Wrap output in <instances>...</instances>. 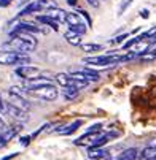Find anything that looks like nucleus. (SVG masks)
I'll list each match as a JSON object with an SVG mask.
<instances>
[{
	"label": "nucleus",
	"mask_w": 156,
	"mask_h": 160,
	"mask_svg": "<svg viewBox=\"0 0 156 160\" xmlns=\"http://www.w3.org/2000/svg\"><path fill=\"white\" fill-rule=\"evenodd\" d=\"M3 48H8V49H11L14 52H19V54H27V52H30L37 48V43H30L27 40H22V38L13 35L11 40L3 44Z\"/></svg>",
	"instance_id": "f257e3e1"
},
{
	"label": "nucleus",
	"mask_w": 156,
	"mask_h": 160,
	"mask_svg": "<svg viewBox=\"0 0 156 160\" xmlns=\"http://www.w3.org/2000/svg\"><path fill=\"white\" fill-rule=\"evenodd\" d=\"M83 63L93 65V67H108V65H115L121 63V56L115 52H108L105 56H94V57H86L83 59Z\"/></svg>",
	"instance_id": "f03ea898"
},
{
	"label": "nucleus",
	"mask_w": 156,
	"mask_h": 160,
	"mask_svg": "<svg viewBox=\"0 0 156 160\" xmlns=\"http://www.w3.org/2000/svg\"><path fill=\"white\" fill-rule=\"evenodd\" d=\"M30 57L27 54H19L14 51H0V65H27Z\"/></svg>",
	"instance_id": "7ed1b4c3"
},
{
	"label": "nucleus",
	"mask_w": 156,
	"mask_h": 160,
	"mask_svg": "<svg viewBox=\"0 0 156 160\" xmlns=\"http://www.w3.org/2000/svg\"><path fill=\"white\" fill-rule=\"evenodd\" d=\"M65 22L69 26V30L78 33V35H84L86 33V26L83 24V21L80 19V16L77 13H67L65 14Z\"/></svg>",
	"instance_id": "20e7f679"
},
{
	"label": "nucleus",
	"mask_w": 156,
	"mask_h": 160,
	"mask_svg": "<svg viewBox=\"0 0 156 160\" xmlns=\"http://www.w3.org/2000/svg\"><path fill=\"white\" fill-rule=\"evenodd\" d=\"M29 94H32L34 97H40L43 100H56L57 98V89L54 86H46V87H38V89H32V90H27Z\"/></svg>",
	"instance_id": "39448f33"
},
{
	"label": "nucleus",
	"mask_w": 156,
	"mask_h": 160,
	"mask_svg": "<svg viewBox=\"0 0 156 160\" xmlns=\"http://www.w3.org/2000/svg\"><path fill=\"white\" fill-rule=\"evenodd\" d=\"M56 81L62 86V87H77V89H83L84 86H88V82H83V81H77L73 79L70 75H67V73H57L56 75Z\"/></svg>",
	"instance_id": "423d86ee"
},
{
	"label": "nucleus",
	"mask_w": 156,
	"mask_h": 160,
	"mask_svg": "<svg viewBox=\"0 0 156 160\" xmlns=\"http://www.w3.org/2000/svg\"><path fill=\"white\" fill-rule=\"evenodd\" d=\"M16 75L19 78H24L26 81L27 79H34V78L40 76V68L32 67V65H21V67L16 68Z\"/></svg>",
	"instance_id": "0eeeda50"
},
{
	"label": "nucleus",
	"mask_w": 156,
	"mask_h": 160,
	"mask_svg": "<svg viewBox=\"0 0 156 160\" xmlns=\"http://www.w3.org/2000/svg\"><path fill=\"white\" fill-rule=\"evenodd\" d=\"M3 111H5L7 114H10L13 119L19 121V122H26V121H29V114H27L26 111H22V109H19V108H16V106H13V105H10V103L5 105Z\"/></svg>",
	"instance_id": "6e6552de"
},
{
	"label": "nucleus",
	"mask_w": 156,
	"mask_h": 160,
	"mask_svg": "<svg viewBox=\"0 0 156 160\" xmlns=\"http://www.w3.org/2000/svg\"><path fill=\"white\" fill-rule=\"evenodd\" d=\"M46 86H53V81L50 78H45V76H38L34 79H27L24 87L26 90H32V89H38V87H46Z\"/></svg>",
	"instance_id": "1a4fd4ad"
},
{
	"label": "nucleus",
	"mask_w": 156,
	"mask_h": 160,
	"mask_svg": "<svg viewBox=\"0 0 156 160\" xmlns=\"http://www.w3.org/2000/svg\"><path fill=\"white\" fill-rule=\"evenodd\" d=\"M89 158L91 160H110V152L104 148H89V152H88Z\"/></svg>",
	"instance_id": "9d476101"
},
{
	"label": "nucleus",
	"mask_w": 156,
	"mask_h": 160,
	"mask_svg": "<svg viewBox=\"0 0 156 160\" xmlns=\"http://www.w3.org/2000/svg\"><path fill=\"white\" fill-rule=\"evenodd\" d=\"M16 29L22 30V32H27V33H46V30H45L43 27L35 26V24H32V22H19Z\"/></svg>",
	"instance_id": "9b49d317"
},
{
	"label": "nucleus",
	"mask_w": 156,
	"mask_h": 160,
	"mask_svg": "<svg viewBox=\"0 0 156 160\" xmlns=\"http://www.w3.org/2000/svg\"><path fill=\"white\" fill-rule=\"evenodd\" d=\"M10 105H13V106H16V108H19V109H22V111H27L29 108H30V103L27 102V100H24L21 95H14V94H10Z\"/></svg>",
	"instance_id": "f8f14e48"
},
{
	"label": "nucleus",
	"mask_w": 156,
	"mask_h": 160,
	"mask_svg": "<svg viewBox=\"0 0 156 160\" xmlns=\"http://www.w3.org/2000/svg\"><path fill=\"white\" fill-rule=\"evenodd\" d=\"M81 125H83V121H75V122H72L69 127H65V125H59L54 132L62 133V135H72V133H73V132H77Z\"/></svg>",
	"instance_id": "ddd939ff"
},
{
	"label": "nucleus",
	"mask_w": 156,
	"mask_h": 160,
	"mask_svg": "<svg viewBox=\"0 0 156 160\" xmlns=\"http://www.w3.org/2000/svg\"><path fill=\"white\" fill-rule=\"evenodd\" d=\"M65 11H62V10H59V8H51V10H48L46 11V16L48 18H51L53 21H56L57 24L59 22H65Z\"/></svg>",
	"instance_id": "4468645a"
},
{
	"label": "nucleus",
	"mask_w": 156,
	"mask_h": 160,
	"mask_svg": "<svg viewBox=\"0 0 156 160\" xmlns=\"http://www.w3.org/2000/svg\"><path fill=\"white\" fill-rule=\"evenodd\" d=\"M83 76H84V79L88 81V82H97L99 79H100V75L97 73V72H94V70H91V68H81V70H78Z\"/></svg>",
	"instance_id": "2eb2a0df"
},
{
	"label": "nucleus",
	"mask_w": 156,
	"mask_h": 160,
	"mask_svg": "<svg viewBox=\"0 0 156 160\" xmlns=\"http://www.w3.org/2000/svg\"><path fill=\"white\" fill-rule=\"evenodd\" d=\"M64 38L67 40V43H70L72 46H80L81 44V35H78V33H75L72 30H67Z\"/></svg>",
	"instance_id": "dca6fc26"
},
{
	"label": "nucleus",
	"mask_w": 156,
	"mask_h": 160,
	"mask_svg": "<svg viewBox=\"0 0 156 160\" xmlns=\"http://www.w3.org/2000/svg\"><path fill=\"white\" fill-rule=\"evenodd\" d=\"M137 157H139V151L136 148H129L124 152H121L116 160H137Z\"/></svg>",
	"instance_id": "f3484780"
},
{
	"label": "nucleus",
	"mask_w": 156,
	"mask_h": 160,
	"mask_svg": "<svg viewBox=\"0 0 156 160\" xmlns=\"http://www.w3.org/2000/svg\"><path fill=\"white\" fill-rule=\"evenodd\" d=\"M38 11H41L38 0H32V2H29V5L19 13V16H26V14H30V13H38Z\"/></svg>",
	"instance_id": "a211bd4d"
},
{
	"label": "nucleus",
	"mask_w": 156,
	"mask_h": 160,
	"mask_svg": "<svg viewBox=\"0 0 156 160\" xmlns=\"http://www.w3.org/2000/svg\"><path fill=\"white\" fill-rule=\"evenodd\" d=\"M78 94H80V89L72 87V86L62 89V95H64V98H67V100H75V98L78 97Z\"/></svg>",
	"instance_id": "6ab92c4d"
},
{
	"label": "nucleus",
	"mask_w": 156,
	"mask_h": 160,
	"mask_svg": "<svg viewBox=\"0 0 156 160\" xmlns=\"http://www.w3.org/2000/svg\"><path fill=\"white\" fill-rule=\"evenodd\" d=\"M139 155L142 160H156V149L147 146L145 149H142V152H139Z\"/></svg>",
	"instance_id": "aec40b11"
},
{
	"label": "nucleus",
	"mask_w": 156,
	"mask_h": 160,
	"mask_svg": "<svg viewBox=\"0 0 156 160\" xmlns=\"http://www.w3.org/2000/svg\"><path fill=\"white\" fill-rule=\"evenodd\" d=\"M37 21L38 22H41V24H46V26H50L53 30H57L59 29V26H57V22L56 21H53L51 18H48L46 14H41V16H37Z\"/></svg>",
	"instance_id": "412c9836"
},
{
	"label": "nucleus",
	"mask_w": 156,
	"mask_h": 160,
	"mask_svg": "<svg viewBox=\"0 0 156 160\" xmlns=\"http://www.w3.org/2000/svg\"><path fill=\"white\" fill-rule=\"evenodd\" d=\"M80 46H81V49L84 52H96V51H102L104 49L102 44H96V43H83V44H80Z\"/></svg>",
	"instance_id": "4be33fe9"
},
{
	"label": "nucleus",
	"mask_w": 156,
	"mask_h": 160,
	"mask_svg": "<svg viewBox=\"0 0 156 160\" xmlns=\"http://www.w3.org/2000/svg\"><path fill=\"white\" fill-rule=\"evenodd\" d=\"M38 3H40V8L41 10H51V8H57L56 2L54 0H38Z\"/></svg>",
	"instance_id": "5701e85b"
},
{
	"label": "nucleus",
	"mask_w": 156,
	"mask_h": 160,
	"mask_svg": "<svg viewBox=\"0 0 156 160\" xmlns=\"http://www.w3.org/2000/svg\"><path fill=\"white\" fill-rule=\"evenodd\" d=\"M132 3V0H123L121 2V7H120V10H118V16H121L126 10H127V7Z\"/></svg>",
	"instance_id": "b1692460"
},
{
	"label": "nucleus",
	"mask_w": 156,
	"mask_h": 160,
	"mask_svg": "<svg viewBox=\"0 0 156 160\" xmlns=\"http://www.w3.org/2000/svg\"><path fill=\"white\" fill-rule=\"evenodd\" d=\"M140 59L145 60V62H151V60L156 59V56H154L153 52H143V54H140Z\"/></svg>",
	"instance_id": "393cba45"
},
{
	"label": "nucleus",
	"mask_w": 156,
	"mask_h": 160,
	"mask_svg": "<svg viewBox=\"0 0 156 160\" xmlns=\"http://www.w3.org/2000/svg\"><path fill=\"white\" fill-rule=\"evenodd\" d=\"M100 130H102V124H96V125H93L91 128H88L86 133H99Z\"/></svg>",
	"instance_id": "a878e982"
},
{
	"label": "nucleus",
	"mask_w": 156,
	"mask_h": 160,
	"mask_svg": "<svg viewBox=\"0 0 156 160\" xmlns=\"http://www.w3.org/2000/svg\"><path fill=\"white\" fill-rule=\"evenodd\" d=\"M80 14H81V16H83V18L86 19V24H88V26H91V24H93V21H91V18H89V14H88V11H84V10H81V11H80Z\"/></svg>",
	"instance_id": "bb28decb"
},
{
	"label": "nucleus",
	"mask_w": 156,
	"mask_h": 160,
	"mask_svg": "<svg viewBox=\"0 0 156 160\" xmlns=\"http://www.w3.org/2000/svg\"><path fill=\"white\" fill-rule=\"evenodd\" d=\"M145 37L147 38H154L156 37V27H151L148 32H145Z\"/></svg>",
	"instance_id": "cd10ccee"
},
{
	"label": "nucleus",
	"mask_w": 156,
	"mask_h": 160,
	"mask_svg": "<svg viewBox=\"0 0 156 160\" xmlns=\"http://www.w3.org/2000/svg\"><path fill=\"white\" fill-rule=\"evenodd\" d=\"M19 141H21L22 146H29V143H30V136H21Z\"/></svg>",
	"instance_id": "c85d7f7f"
},
{
	"label": "nucleus",
	"mask_w": 156,
	"mask_h": 160,
	"mask_svg": "<svg viewBox=\"0 0 156 160\" xmlns=\"http://www.w3.org/2000/svg\"><path fill=\"white\" fill-rule=\"evenodd\" d=\"M124 38H127V33H124V35H120V37H116V38H113L111 40V43H115V44H118V43H121Z\"/></svg>",
	"instance_id": "c756f323"
},
{
	"label": "nucleus",
	"mask_w": 156,
	"mask_h": 160,
	"mask_svg": "<svg viewBox=\"0 0 156 160\" xmlns=\"http://www.w3.org/2000/svg\"><path fill=\"white\" fill-rule=\"evenodd\" d=\"M11 2H13V0H0V7H2V8H5V7H8Z\"/></svg>",
	"instance_id": "7c9ffc66"
},
{
	"label": "nucleus",
	"mask_w": 156,
	"mask_h": 160,
	"mask_svg": "<svg viewBox=\"0 0 156 160\" xmlns=\"http://www.w3.org/2000/svg\"><path fill=\"white\" fill-rule=\"evenodd\" d=\"M88 3L91 7H94V8H97L99 7V0H88Z\"/></svg>",
	"instance_id": "2f4dec72"
},
{
	"label": "nucleus",
	"mask_w": 156,
	"mask_h": 160,
	"mask_svg": "<svg viewBox=\"0 0 156 160\" xmlns=\"http://www.w3.org/2000/svg\"><path fill=\"white\" fill-rule=\"evenodd\" d=\"M7 130V125H5V122H3V119L2 118H0V133H2V132H5Z\"/></svg>",
	"instance_id": "473e14b6"
},
{
	"label": "nucleus",
	"mask_w": 156,
	"mask_h": 160,
	"mask_svg": "<svg viewBox=\"0 0 156 160\" xmlns=\"http://www.w3.org/2000/svg\"><path fill=\"white\" fill-rule=\"evenodd\" d=\"M148 148L156 149V138H153V140H150V141H148Z\"/></svg>",
	"instance_id": "72a5a7b5"
},
{
	"label": "nucleus",
	"mask_w": 156,
	"mask_h": 160,
	"mask_svg": "<svg viewBox=\"0 0 156 160\" xmlns=\"http://www.w3.org/2000/svg\"><path fill=\"white\" fill-rule=\"evenodd\" d=\"M140 16H142L143 19H148V16H150V14H148V10H142V11H140Z\"/></svg>",
	"instance_id": "f704fd0d"
},
{
	"label": "nucleus",
	"mask_w": 156,
	"mask_h": 160,
	"mask_svg": "<svg viewBox=\"0 0 156 160\" xmlns=\"http://www.w3.org/2000/svg\"><path fill=\"white\" fill-rule=\"evenodd\" d=\"M18 154L14 152V154H11V155H7V157H3V158H0V160H11V158H14Z\"/></svg>",
	"instance_id": "c9c22d12"
},
{
	"label": "nucleus",
	"mask_w": 156,
	"mask_h": 160,
	"mask_svg": "<svg viewBox=\"0 0 156 160\" xmlns=\"http://www.w3.org/2000/svg\"><path fill=\"white\" fill-rule=\"evenodd\" d=\"M27 2H32V0H16V5H24Z\"/></svg>",
	"instance_id": "e433bc0d"
},
{
	"label": "nucleus",
	"mask_w": 156,
	"mask_h": 160,
	"mask_svg": "<svg viewBox=\"0 0 156 160\" xmlns=\"http://www.w3.org/2000/svg\"><path fill=\"white\" fill-rule=\"evenodd\" d=\"M67 3H69L70 7H75L77 5V0H67Z\"/></svg>",
	"instance_id": "4c0bfd02"
},
{
	"label": "nucleus",
	"mask_w": 156,
	"mask_h": 160,
	"mask_svg": "<svg viewBox=\"0 0 156 160\" xmlns=\"http://www.w3.org/2000/svg\"><path fill=\"white\" fill-rule=\"evenodd\" d=\"M3 108H5V103L2 102V98H0V111H3Z\"/></svg>",
	"instance_id": "58836bf2"
}]
</instances>
